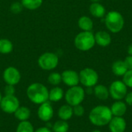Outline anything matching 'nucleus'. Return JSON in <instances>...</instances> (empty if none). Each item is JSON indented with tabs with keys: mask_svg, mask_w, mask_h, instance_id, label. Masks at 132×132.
Instances as JSON below:
<instances>
[{
	"mask_svg": "<svg viewBox=\"0 0 132 132\" xmlns=\"http://www.w3.org/2000/svg\"><path fill=\"white\" fill-rule=\"evenodd\" d=\"M113 115L111 108L105 105H98L94 107L90 112L89 120L95 126L102 127L109 124Z\"/></svg>",
	"mask_w": 132,
	"mask_h": 132,
	"instance_id": "1",
	"label": "nucleus"
},
{
	"mask_svg": "<svg viewBox=\"0 0 132 132\" xmlns=\"http://www.w3.org/2000/svg\"><path fill=\"white\" fill-rule=\"evenodd\" d=\"M26 94L29 101L36 104L40 105L49 101V90L45 85L40 83L30 84L26 90Z\"/></svg>",
	"mask_w": 132,
	"mask_h": 132,
	"instance_id": "2",
	"label": "nucleus"
},
{
	"mask_svg": "<svg viewBox=\"0 0 132 132\" xmlns=\"http://www.w3.org/2000/svg\"><path fill=\"white\" fill-rule=\"evenodd\" d=\"M104 22L107 29L114 33L121 32L125 25L123 15L118 11H110L106 15Z\"/></svg>",
	"mask_w": 132,
	"mask_h": 132,
	"instance_id": "3",
	"label": "nucleus"
},
{
	"mask_svg": "<svg viewBox=\"0 0 132 132\" xmlns=\"http://www.w3.org/2000/svg\"><path fill=\"white\" fill-rule=\"evenodd\" d=\"M94 35L91 31H82L74 39L76 48L80 51H88L95 45Z\"/></svg>",
	"mask_w": 132,
	"mask_h": 132,
	"instance_id": "4",
	"label": "nucleus"
},
{
	"mask_svg": "<svg viewBox=\"0 0 132 132\" xmlns=\"http://www.w3.org/2000/svg\"><path fill=\"white\" fill-rule=\"evenodd\" d=\"M65 100L67 104L74 107L81 104L85 97V90L80 86H74L70 87L65 94Z\"/></svg>",
	"mask_w": 132,
	"mask_h": 132,
	"instance_id": "5",
	"label": "nucleus"
},
{
	"mask_svg": "<svg viewBox=\"0 0 132 132\" xmlns=\"http://www.w3.org/2000/svg\"><path fill=\"white\" fill-rule=\"evenodd\" d=\"M80 83L86 87H93L98 82V74L92 68H84L79 73Z\"/></svg>",
	"mask_w": 132,
	"mask_h": 132,
	"instance_id": "6",
	"label": "nucleus"
},
{
	"mask_svg": "<svg viewBox=\"0 0 132 132\" xmlns=\"http://www.w3.org/2000/svg\"><path fill=\"white\" fill-rule=\"evenodd\" d=\"M59 63L58 56L51 52H46L40 55L38 59V64L42 70H52L55 69Z\"/></svg>",
	"mask_w": 132,
	"mask_h": 132,
	"instance_id": "7",
	"label": "nucleus"
},
{
	"mask_svg": "<svg viewBox=\"0 0 132 132\" xmlns=\"http://www.w3.org/2000/svg\"><path fill=\"white\" fill-rule=\"evenodd\" d=\"M109 94L114 100L121 101L124 99L128 94V87L123 81L115 80L110 85Z\"/></svg>",
	"mask_w": 132,
	"mask_h": 132,
	"instance_id": "8",
	"label": "nucleus"
},
{
	"mask_svg": "<svg viewBox=\"0 0 132 132\" xmlns=\"http://www.w3.org/2000/svg\"><path fill=\"white\" fill-rule=\"evenodd\" d=\"M19 107V101L15 95H5L1 101V109L7 113L12 114Z\"/></svg>",
	"mask_w": 132,
	"mask_h": 132,
	"instance_id": "9",
	"label": "nucleus"
},
{
	"mask_svg": "<svg viewBox=\"0 0 132 132\" xmlns=\"http://www.w3.org/2000/svg\"><path fill=\"white\" fill-rule=\"evenodd\" d=\"M3 80L7 84L15 86L21 80L20 72L14 67H9L3 72Z\"/></svg>",
	"mask_w": 132,
	"mask_h": 132,
	"instance_id": "10",
	"label": "nucleus"
},
{
	"mask_svg": "<svg viewBox=\"0 0 132 132\" xmlns=\"http://www.w3.org/2000/svg\"><path fill=\"white\" fill-rule=\"evenodd\" d=\"M53 108L50 101L41 104L37 111L39 118L45 122H48L52 119V118L53 117Z\"/></svg>",
	"mask_w": 132,
	"mask_h": 132,
	"instance_id": "11",
	"label": "nucleus"
},
{
	"mask_svg": "<svg viewBox=\"0 0 132 132\" xmlns=\"http://www.w3.org/2000/svg\"><path fill=\"white\" fill-rule=\"evenodd\" d=\"M62 81L69 87L77 86L80 83L79 73L72 70H66L62 73Z\"/></svg>",
	"mask_w": 132,
	"mask_h": 132,
	"instance_id": "12",
	"label": "nucleus"
},
{
	"mask_svg": "<svg viewBox=\"0 0 132 132\" xmlns=\"http://www.w3.org/2000/svg\"><path fill=\"white\" fill-rule=\"evenodd\" d=\"M108 126L111 132H125L127 128V123L123 117H113Z\"/></svg>",
	"mask_w": 132,
	"mask_h": 132,
	"instance_id": "13",
	"label": "nucleus"
},
{
	"mask_svg": "<svg viewBox=\"0 0 132 132\" xmlns=\"http://www.w3.org/2000/svg\"><path fill=\"white\" fill-rule=\"evenodd\" d=\"M94 38H95V43L98 46L102 47H106L109 46L111 43V35L106 31H102V30L98 31L94 35Z\"/></svg>",
	"mask_w": 132,
	"mask_h": 132,
	"instance_id": "14",
	"label": "nucleus"
},
{
	"mask_svg": "<svg viewBox=\"0 0 132 132\" xmlns=\"http://www.w3.org/2000/svg\"><path fill=\"white\" fill-rule=\"evenodd\" d=\"M110 108L113 117H123L127 112V104L121 101H116Z\"/></svg>",
	"mask_w": 132,
	"mask_h": 132,
	"instance_id": "15",
	"label": "nucleus"
},
{
	"mask_svg": "<svg viewBox=\"0 0 132 132\" xmlns=\"http://www.w3.org/2000/svg\"><path fill=\"white\" fill-rule=\"evenodd\" d=\"M94 94L97 98L101 101H105L110 96L109 94V89L102 84L95 85L94 88Z\"/></svg>",
	"mask_w": 132,
	"mask_h": 132,
	"instance_id": "16",
	"label": "nucleus"
},
{
	"mask_svg": "<svg viewBox=\"0 0 132 132\" xmlns=\"http://www.w3.org/2000/svg\"><path fill=\"white\" fill-rule=\"evenodd\" d=\"M90 14L96 18H102L106 13V9L104 6L99 2H94L90 5Z\"/></svg>",
	"mask_w": 132,
	"mask_h": 132,
	"instance_id": "17",
	"label": "nucleus"
},
{
	"mask_svg": "<svg viewBox=\"0 0 132 132\" xmlns=\"http://www.w3.org/2000/svg\"><path fill=\"white\" fill-rule=\"evenodd\" d=\"M112 72L114 75L118 77H123L125 73L128 70L124 60H117L115 61L111 67Z\"/></svg>",
	"mask_w": 132,
	"mask_h": 132,
	"instance_id": "18",
	"label": "nucleus"
},
{
	"mask_svg": "<svg viewBox=\"0 0 132 132\" xmlns=\"http://www.w3.org/2000/svg\"><path fill=\"white\" fill-rule=\"evenodd\" d=\"M73 115V107L69 104H65L61 106L58 110V116L60 120L68 121Z\"/></svg>",
	"mask_w": 132,
	"mask_h": 132,
	"instance_id": "19",
	"label": "nucleus"
},
{
	"mask_svg": "<svg viewBox=\"0 0 132 132\" xmlns=\"http://www.w3.org/2000/svg\"><path fill=\"white\" fill-rule=\"evenodd\" d=\"M31 114V111L29 109V108L27 107H19L17 108V110L14 112V115L15 117V118L20 121H27Z\"/></svg>",
	"mask_w": 132,
	"mask_h": 132,
	"instance_id": "20",
	"label": "nucleus"
},
{
	"mask_svg": "<svg viewBox=\"0 0 132 132\" xmlns=\"http://www.w3.org/2000/svg\"><path fill=\"white\" fill-rule=\"evenodd\" d=\"M78 26L83 31H91L94 27V22L90 17L84 15L78 19Z\"/></svg>",
	"mask_w": 132,
	"mask_h": 132,
	"instance_id": "21",
	"label": "nucleus"
},
{
	"mask_svg": "<svg viewBox=\"0 0 132 132\" xmlns=\"http://www.w3.org/2000/svg\"><path fill=\"white\" fill-rule=\"evenodd\" d=\"M64 96L63 90L61 87H55L49 91V100L52 102L60 101Z\"/></svg>",
	"mask_w": 132,
	"mask_h": 132,
	"instance_id": "22",
	"label": "nucleus"
},
{
	"mask_svg": "<svg viewBox=\"0 0 132 132\" xmlns=\"http://www.w3.org/2000/svg\"><path fill=\"white\" fill-rule=\"evenodd\" d=\"M13 50L12 43L8 39H0V53L8 54Z\"/></svg>",
	"mask_w": 132,
	"mask_h": 132,
	"instance_id": "23",
	"label": "nucleus"
},
{
	"mask_svg": "<svg viewBox=\"0 0 132 132\" xmlns=\"http://www.w3.org/2000/svg\"><path fill=\"white\" fill-rule=\"evenodd\" d=\"M21 3L24 8L29 10H35L42 5L43 0H21Z\"/></svg>",
	"mask_w": 132,
	"mask_h": 132,
	"instance_id": "24",
	"label": "nucleus"
},
{
	"mask_svg": "<svg viewBox=\"0 0 132 132\" xmlns=\"http://www.w3.org/2000/svg\"><path fill=\"white\" fill-rule=\"evenodd\" d=\"M52 128L53 132H67L69 131V125L67 121L60 120L54 123Z\"/></svg>",
	"mask_w": 132,
	"mask_h": 132,
	"instance_id": "25",
	"label": "nucleus"
},
{
	"mask_svg": "<svg viewBox=\"0 0 132 132\" xmlns=\"http://www.w3.org/2000/svg\"><path fill=\"white\" fill-rule=\"evenodd\" d=\"M15 132H34V129L32 125L29 121H20L17 126Z\"/></svg>",
	"mask_w": 132,
	"mask_h": 132,
	"instance_id": "26",
	"label": "nucleus"
},
{
	"mask_svg": "<svg viewBox=\"0 0 132 132\" xmlns=\"http://www.w3.org/2000/svg\"><path fill=\"white\" fill-rule=\"evenodd\" d=\"M47 80L50 84L57 86L62 82V76L60 73H59L57 72H53V73H51L48 76Z\"/></svg>",
	"mask_w": 132,
	"mask_h": 132,
	"instance_id": "27",
	"label": "nucleus"
},
{
	"mask_svg": "<svg viewBox=\"0 0 132 132\" xmlns=\"http://www.w3.org/2000/svg\"><path fill=\"white\" fill-rule=\"evenodd\" d=\"M128 87L132 88V70H128L123 76V80Z\"/></svg>",
	"mask_w": 132,
	"mask_h": 132,
	"instance_id": "28",
	"label": "nucleus"
},
{
	"mask_svg": "<svg viewBox=\"0 0 132 132\" xmlns=\"http://www.w3.org/2000/svg\"><path fill=\"white\" fill-rule=\"evenodd\" d=\"M23 5H22L21 2H14L10 6V10L12 13L14 14H18L20 13L23 9Z\"/></svg>",
	"mask_w": 132,
	"mask_h": 132,
	"instance_id": "29",
	"label": "nucleus"
},
{
	"mask_svg": "<svg viewBox=\"0 0 132 132\" xmlns=\"http://www.w3.org/2000/svg\"><path fill=\"white\" fill-rule=\"evenodd\" d=\"M73 112L75 116L82 117L84 114V108L81 104L76 105V106L73 107Z\"/></svg>",
	"mask_w": 132,
	"mask_h": 132,
	"instance_id": "30",
	"label": "nucleus"
},
{
	"mask_svg": "<svg viewBox=\"0 0 132 132\" xmlns=\"http://www.w3.org/2000/svg\"><path fill=\"white\" fill-rule=\"evenodd\" d=\"M15 92V87L13 85L7 84L5 87V89H4L5 95H14Z\"/></svg>",
	"mask_w": 132,
	"mask_h": 132,
	"instance_id": "31",
	"label": "nucleus"
},
{
	"mask_svg": "<svg viewBox=\"0 0 132 132\" xmlns=\"http://www.w3.org/2000/svg\"><path fill=\"white\" fill-rule=\"evenodd\" d=\"M128 70H132V56H128L124 60Z\"/></svg>",
	"mask_w": 132,
	"mask_h": 132,
	"instance_id": "32",
	"label": "nucleus"
},
{
	"mask_svg": "<svg viewBox=\"0 0 132 132\" xmlns=\"http://www.w3.org/2000/svg\"><path fill=\"white\" fill-rule=\"evenodd\" d=\"M125 99L126 104H128L129 106H132V91L126 94Z\"/></svg>",
	"mask_w": 132,
	"mask_h": 132,
	"instance_id": "33",
	"label": "nucleus"
},
{
	"mask_svg": "<svg viewBox=\"0 0 132 132\" xmlns=\"http://www.w3.org/2000/svg\"><path fill=\"white\" fill-rule=\"evenodd\" d=\"M34 132H52L50 128H48L47 127H41L39 128L37 130L34 131Z\"/></svg>",
	"mask_w": 132,
	"mask_h": 132,
	"instance_id": "34",
	"label": "nucleus"
},
{
	"mask_svg": "<svg viewBox=\"0 0 132 132\" xmlns=\"http://www.w3.org/2000/svg\"><path fill=\"white\" fill-rule=\"evenodd\" d=\"M128 53L130 55V56H132V44L130 45L128 48Z\"/></svg>",
	"mask_w": 132,
	"mask_h": 132,
	"instance_id": "35",
	"label": "nucleus"
},
{
	"mask_svg": "<svg viewBox=\"0 0 132 132\" xmlns=\"http://www.w3.org/2000/svg\"><path fill=\"white\" fill-rule=\"evenodd\" d=\"M91 2H92V3H94V2H100V0H90Z\"/></svg>",
	"mask_w": 132,
	"mask_h": 132,
	"instance_id": "36",
	"label": "nucleus"
},
{
	"mask_svg": "<svg viewBox=\"0 0 132 132\" xmlns=\"http://www.w3.org/2000/svg\"><path fill=\"white\" fill-rule=\"evenodd\" d=\"M92 132H101L100 130H94V131H93Z\"/></svg>",
	"mask_w": 132,
	"mask_h": 132,
	"instance_id": "37",
	"label": "nucleus"
},
{
	"mask_svg": "<svg viewBox=\"0 0 132 132\" xmlns=\"http://www.w3.org/2000/svg\"><path fill=\"white\" fill-rule=\"evenodd\" d=\"M2 94H1V92H0V103H1V101H2Z\"/></svg>",
	"mask_w": 132,
	"mask_h": 132,
	"instance_id": "38",
	"label": "nucleus"
}]
</instances>
